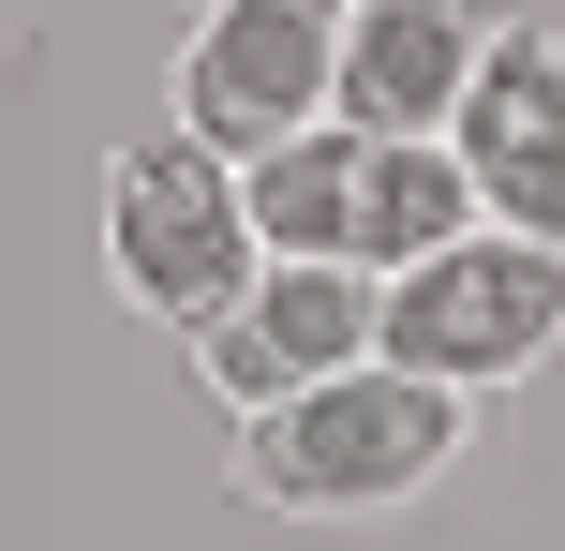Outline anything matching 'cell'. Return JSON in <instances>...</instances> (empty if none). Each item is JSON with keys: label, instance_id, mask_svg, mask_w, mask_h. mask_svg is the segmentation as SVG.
Returning <instances> with one entry per match:
<instances>
[{"label": "cell", "instance_id": "6da1fadb", "mask_svg": "<svg viewBox=\"0 0 565 551\" xmlns=\"http://www.w3.org/2000/svg\"><path fill=\"white\" fill-rule=\"evenodd\" d=\"M461 447H477V403L431 388V373H402V358H372V373H328V388H298V403L238 417V492L282 507V522H387Z\"/></svg>", "mask_w": 565, "mask_h": 551}, {"label": "cell", "instance_id": "7a4b0ae2", "mask_svg": "<svg viewBox=\"0 0 565 551\" xmlns=\"http://www.w3.org/2000/svg\"><path fill=\"white\" fill-rule=\"evenodd\" d=\"M268 239H254V194H238L224 149H194L164 119V135H135L105 165V284L135 298L149 328H179V343H209V328L254 298Z\"/></svg>", "mask_w": 565, "mask_h": 551}, {"label": "cell", "instance_id": "3957f363", "mask_svg": "<svg viewBox=\"0 0 565 551\" xmlns=\"http://www.w3.org/2000/svg\"><path fill=\"white\" fill-rule=\"evenodd\" d=\"M387 358L431 373V388H461V403L551 373V358H565V254H551V239L477 224L461 254H431V268L387 284Z\"/></svg>", "mask_w": 565, "mask_h": 551}, {"label": "cell", "instance_id": "277c9868", "mask_svg": "<svg viewBox=\"0 0 565 551\" xmlns=\"http://www.w3.org/2000/svg\"><path fill=\"white\" fill-rule=\"evenodd\" d=\"M342 89V0H194L179 30V135L268 165L282 135H312Z\"/></svg>", "mask_w": 565, "mask_h": 551}, {"label": "cell", "instance_id": "5b68a950", "mask_svg": "<svg viewBox=\"0 0 565 551\" xmlns=\"http://www.w3.org/2000/svg\"><path fill=\"white\" fill-rule=\"evenodd\" d=\"M372 358H387V284H372L358 254H268L254 298L194 343V373L224 388L238 417H268V403H298V388H328V373H372Z\"/></svg>", "mask_w": 565, "mask_h": 551}, {"label": "cell", "instance_id": "8992f818", "mask_svg": "<svg viewBox=\"0 0 565 551\" xmlns=\"http://www.w3.org/2000/svg\"><path fill=\"white\" fill-rule=\"evenodd\" d=\"M507 15L491 0H342V89L328 119L342 135H447L461 89L491 75Z\"/></svg>", "mask_w": 565, "mask_h": 551}, {"label": "cell", "instance_id": "52a82bcc", "mask_svg": "<svg viewBox=\"0 0 565 551\" xmlns=\"http://www.w3.org/2000/svg\"><path fill=\"white\" fill-rule=\"evenodd\" d=\"M447 149H461V179H477V209L507 239H551L565 254V45L551 30L507 15V45H491V75L461 89Z\"/></svg>", "mask_w": 565, "mask_h": 551}, {"label": "cell", "instance_id": "ba28073f", "mask_svg": "<svg viewBox=\"0 0 565 551\" xmlns=\"http://www.w3.org/2000/svg\"><path fill=\"white\" fill-rule=\"evenodd\" d=\"M477 224H491V209H477V179H461L447 135H372V179H358V268H372V284L461 254Z\"/></svg>", "mask_w": 565, "mask_h": 551}, {"label": "cell", "instance_id": "9c48e42d", "mask_svg": "<svg viewBox=\"0 0 565 551\" xmlns=\"http://www.w3.org/2000/svg\"><path fill=\"white\" fill-rule=\"evenodd\" d=\"M358 179H372V135L312 119V135L268 149V165H238V194H254V239H268V254H358Z\"/></svg>", "mask_w": 565, "mask_h": 551}]
</instances>
